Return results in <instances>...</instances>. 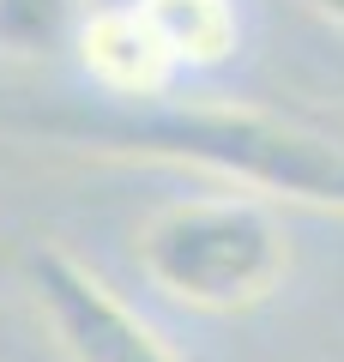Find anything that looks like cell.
Here are the masks:
<instances>
[{
    "label": "cell",
    "mask_w": 344,
    "mask_h": 362,
    "mask_svg": "<svg viewBox=\"0 0 344 362\" xmlns=\"http://www.w3.org/2000/svg\"><path fill=\"white\" fill-rule=\"evenodd\" d=\"M55 139L97 145L121 157L188 163L200 175L229 181V194L296 199V206L344 211V127H320L308 115L254 103H145V109H49L37 115Z\"/></svg>",
    "instance_id": "1"
},
{
    "label": "cell",
    "mask_w": 344,
    "mask_h": 362,
    "mask_svg": "<svg viewBox=\"0 0 344 362\" xmlns=\"http://www.w3.org/2000/svg\"><path fill=\"white\" fill-rule=\"evenodd\" d=\"M139 272L164 296L200 314H242L278 290L290 266V235L278 211L254 194L169 199L133 235Z\"/></svg>",
    "instance_id": "2"
},
{
    "label": "cell",
    "mask_w": 344,
    "mask_h": 362,
    "mask_svg": "<svg viewBox=\"0 0 344 362\" xmlns=\"http://www.w3.org/2000/svg\"><path fill=\"white\" fill-rule=\"evenodd\" d=\"M18 272H25V290L37 302V314L49 320V332H55L67 362H181L157 338V326L145 314H133L67 247H55V242L25 247Z\"/></svg>",
    "instance_id": "3"
},
{
    "label": "cell",
    "mask_w": 344,
    "mask_h": 362,
    "mask_svg": "<svg viewBox=\"0 0 344 362\" xmlns=\"http://www.w3.org/2000/svg\"><path fill=\"white\" fill-rule=\"evenodd\" d=\"M73 49H79L85 78L103 90V103H115V109L169 103V85L181 78V61L169 54L164 30L151 25V13H145L139 0H91Z\"/></svg>",
    "instance_id": "4"
},
{
    "label": "cell",
    "mask_w": 344,
    "mask_h": 362,
    "mask_svg": "<svg viewBox=\"0 0 344 362\" xmlns=\"http://www.w3.org/2000/svg\"><path fill=\"white\" fill-rule=\"evenodd\" d=\"M151 25L164 30L169 54L181 61V73H205L224 66L242 49V6L236 0H139Z\"/></svg>",
    "instance_id": "5"
},
{
    "label": "cell",
    "mask_w": 344,
    "mask_h": 362,
    "mask_svg": "<svg viewBox=\"0 0 344 362\" xmlns=\"http://www.w3.org/2000/svg\"><path fill=\"white\" fill-rule=\"evenodd\" d=\"M91 0H0V61H49L79 37Z\"/></svg>",
    "instance_id": "6"
},
{
    "label": "cell",
    "mask_w": 344,
    "mask_h": 362,
    "mask_svg": "<svg viewBox=\"0 0 344 362\" xmlns=\"http://www.w3.org/2000/svg\"><path fill=\"white\" fill-rule=\"evenodd\" d=\"M302 6H308L314 18H326V25H338V30H344V0H302Z\"/></svg>",
    "instance_id": "7"
}]
</instances>
